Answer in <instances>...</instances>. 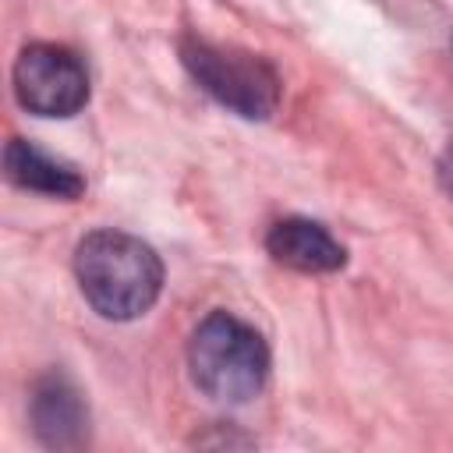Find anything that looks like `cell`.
<instances>
[{"mask_svg":"<svg viewBox=\"0 0 453 453\" xmlns=\"http://www.w3.org/2000/svg\"><path fill=\"white\" fill-rule=\"evenodd\" d=\"M4 173H7L11 184H18L25 191L50 195V198H78L85 191V177L71 163L42 152L39 145H32L25 138H11L7 142Z\"/></svg>","mask_w":453,"mask_h":453,"instance_id":"52a82bcc","label":"cell"},{"mask_svg":"<svg viewBox=\"0 0 453 453\" xmlns=\"http://www.w3.org/2000/svg\"><path fill=\"white\" fill-rule=\"evenodd\" d=\"M195 386L216 403H248L269 379L265 340L230 311L205 315L188 343Z\"/></svg>","mask_w":453,"mask_h":453,"instance_id":"7a4b0ae2","label":"cell"},{"mask_svg":"<svg viewBox=\"0 0 453 453\" xmlns=\"http://www.w3.org/2000/svg\"><path fill=\"white\" fill-rule=\"evenodd\" d=\"M265 251L280 265H290L297 273H336L347 262L343 244L322 223L301 216L273 223V230L265 234Z\"/></svg>","mask_w":453,"mask_h":453,"instance_id":"8992f818","label":"cell"},{"mask_svg":"<svg viewBox=\"0 0 453 453\" xmlns=\"http://www.w3.org/2000/svg\"><path fill=\"white\" fill-rule=\"evenodd\" d=\"M439 184L453 198V145H446V152L439 156Z\"/></svg>","mask_w":453,"mask_h":453,"instance_id":"ba28073f","label":"cell"},{"mask_svg":"<svg viewBox=\"0 0 453 453\" xmlns=\"http://www.w3.org/2000/svg\"><path fill=\"white\" fill-rule=\"evenodd\" d=\"M14 96L35 117H74L88 103V71L71 50L35 42L14 64Z\"/></svg>","mask_w":453,"mask_h":453,"instance_id":"277c9868","label":"cell"},{"mask_svg":"<svg viewBox=\"0 0 453 453\" xmlns=\"http://www.w3.org/2000/svg\"><path fill=\"white\" fill-rule=\"evenodd\" d=\"M74 276L85 301L110 322L145 315L163 290L159 255L124 230H92L74 251Z\"/></svg>","mask_w":453,"mask_h":453,"instance_id":"6da1fadb","label":"cell"},{"mask_svg":"<svg viewBox=\"0 0 453 453\" xmlns=\"http://www.w3.org/2000/svg\"><path fill=\"white\" fill-rule=\"evenodd\" d=\"M32 428L46 449H81L88 439V407L64 372H46L32 389Z\"/></svg>","mask_w":453,"mask_h":453,"instance_id":"5b68a950","label":"cell"},{"mask_svg":"<svg viewBox=\"0 0 453 453\" xmlns=\"http://www.w3.org/2000/svg\"><path fill=\"white\" fill-rule=\"evenodd\" d=\"M180 64L202 92L244 120H265L280 106V74L258 53L188 35L180 39Z\"/></svg>","mask_w":453,"mask_h":453,"instance_id":"3957f363","label":"cell"}]
</instances>
